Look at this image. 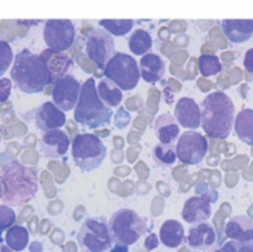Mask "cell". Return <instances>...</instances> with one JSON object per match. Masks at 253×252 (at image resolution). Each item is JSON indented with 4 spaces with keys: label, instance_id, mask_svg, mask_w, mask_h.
I'll list each match as a JSON object with an SVG mask.
<instances>
[{
    "label": "cell",
    "instance_id": "42",
    "mask_svg": "<svg viewBox=\"0 0 253 252\" xmlns=\"http://www.w3.org/2000/svg\"><path fill=\"white\" fill-rule=\"evenodd\" d=\"M251 242H252V246H253V237H252V241Z\"/></svg>",
    "mask_w": 253,
    "mask_h": 252
},
{
    "label": "cell",
    "instance_id": "36",
    "mask_svg": "<svg viewBox=\"0 0 253 252\" xmlns=\"http://www.w3.org/2000/svg\"><path fill=\"white\" fill-rule=\"evenodd\" d=\"M158 237L156 236V234H150L147 237H146V241H145V247L146 250H148V251H152V250H155L156 247L158 246Z\"/></svg>",
    "mask_w": 253,
    "mask_h": 252
},
{
    "label": "cell",
    "instance_id": "21",
    "mask_svg": "<svg viewBox=\"0 0 253 252\" xmlns=\"http://www.w3.org/2000/svg\"><path fill=\"white\" fill-rule=\"evenodd\" d=\"M155 133L161 143L170 145L179 138L180 128L177 120L169 113L161 114L155 121Z\"/></svg>",
    "mask_w": 253,
    "mask_h": 252
},
{
    "label": "cell",
    "instance_id": "34",
    "mask_svg": "<svg viewBox=\"0 0 253 252\" xmlns=\"http://www.w3.org/2000/svg\"><path fill=\"white\" fill-rule=\"evenodd\" d=\"M130 121H131L130 113H128L125 108L120 106L118 113L115 114V126L118 128H121V130H123V128H125L126 126L130 124Z\"/></svg>",
    "mask_w": 253,
    "mask_h": 252
},
{
    "label": "cell",
    "instance_id": "29",
    "mask_svg": "<svg viewBox=\"0 0 253 252\" xmlns=\"http://www.w3.org/2000/svg\"><path fill=\"white\" fill-rule=\"evenodd\" d=\"M99 25L103 27L104 30L109 32L111 36L121 37L125 36L126 34L132 30L133 25H135V21L131 19H124V20H109L104 19L99 21Z\"/></svg>",
    "mask_w": 253,
    "mask_h": 252
},
{
    "label": "cell",
    "instance_id": "23",
    "mask_svg": "<svg viewBox=\"0 0 253 252\" xmlns=\"http://www.w3.org/2000/svg\"><path fill=\"white\" fill-rule=\"evenodd\" d=\"M235 132L242 142L253 145V109H244L235 118Z\"/></svg>",
    "mask_w": 253,
    "mask_h": 252
},
{
    "label": "cell",
    "instance_id": "26",
    "mask_svg": "<svg viewBox=\"0 0 253 252\" xmlns=\"http://www.w3.org/2000/svg\"><path fill=\"white\" fill-rule=\"evenodd\" d=\"M30 234L22 225H12L5 234V244L14 252L24 251L29 245Z\"/></svg>",
    "mask_w": 253,
    "mask_h": 252
},
{
    "label": "cell",
    "instance_id": "5",
    "mask_svg": "<svg viewBox=\"0 0 253 252\" xmlns=\"http://www.w3.org/2000/svg\"><path fill=\"white\" fill-rule=\"evenodd\" d=\"M113 244H123L126 246L135 244L147 231L145 219L135 210L123 208L111 215L108 221Z\"/></svg>",
    "mask_w": 253,
    "mask_h": 252
},
{
    "label": "cell",
    "instance_id": "19",
    "mask_svg": "<svg viewBox=\"0 0 253 252\" xmlns=\"http://www.w3.org/2000/svg\"><path fill=\"white\" fill-rule=\"evenodd\" d=\"M141 78L147 83H156L163 78L166 73V63L157 53H147L141 57L138 64Z\"/></svg>",
    "mask_w": 253,
    "mask_h": 252
},
{
    "label": "cell",
    "instance_id": "9",
    "mask_svg": "<svg viewBox=\"0 0 253 252\" xmlns=\"http://www.w3.org/2000/svg\"><path fill=\"white\" fill-rule=\"evenodd\" d=\"M84 48L88 58L93 61L98 68L104 69L106 62L115 51V40L103 27H95L86 34Z\"/></svg>",
    "mask_w": 253,
    "mask_h": 252
},
{
    "label": "cell",
    "instance_id": "38",
    "mask_svg": "<svg viewBox=\"0 0 253 252\" xmlns=\"http://www.w3.org/2000/svg\"><path fill=\"white\" fill-rule=\"evenodd\" d=\"M110 252H130L128 251V246L123 244H115L110 249Z\"/></svg>",
    "mask_w": 253,
    "mask_h": 252
},
{
    "label": "cell",
    "instance_id": "24",
    "mask_svg": "<svg viewBox=\"0 0 253 252\" xmlns=\"http://www.w3.org/2000/svg\"><path fill=\"white\" fill-rule=\"evenodd\" d=\"M46 61L47 66H48L49 71H51L52 76L57 73V76L62 77L68 74V72L73 68V61L69 58L66 54H61L58 52L51 51V49H46L41 53ZM57 77V78H58Z\"/></svg>",
    "mask_w": 253,
    "mask_h": 252
},
{
    "label": "cell",
    "instance_id": "10",
    "mask_svg": "<svg viewBox=\"0 0 253 252\" xmlns=\"http://www.w3.org/2000/svg\"><path fill=\"white\" fill-rule=\"evenodd\" d=\"M76 39V27L68 19L47 20L43 29V40L48 49L54 52L67 51Z\"/></svg>",
    "mask_w": 253,
    "mask_h": 252
},
{
    "label": "cell",
    "instance_id": "25",
    "mask_svg": "<svg viewBox=\"0 0 253 252\" xmlns=\"http://www.w3.org/2000/svg\"><path fill=\"white\" fill-rule=\"evenodd\" d=\"M96 91L103 103L110 108L120 105V103L123 101V90L108 78H104L99 82Z\"/></svg>",
    "mask_w": 253,
    "mask_h": 252
},
{
    "label": "cell",
    "instance_id": "17",
    "mask_svg": "<svg viewBox=\"0 0 253 252\" xmlns=\"http://www.w3.org/2000/svg\"><path fill=\"white\" fill-rule=\"evenodd\" d=\"M187 245L195 251H205L216 244V232L214 226L209 222L195 224L189 229V234L185 237Z\"/></svg>",
    "mask_w": 253,
    "mask_h": 252
},
{
    "label": "cell",
    "instance_id": "12",
    "mask_svg": "<svg viewBox=\"0 0 253 252\" xmlns=\"http://www.w3.org/2000/svg\"><path fill=\"white\" fill-rule=\"evenodd\" d=\"M81 85L78 79L72 74L58 77L54 81L52 89V99L53 104L62 111L73 110L78 103Z\"/></svg>",
    "mask_w": 253,
    "mask_h": 252
},
{
    "label": "cell",
    "instance_id": "33",
    "mask_svg": "<svg viewBox=\"0 0 253 252\" xmlns=\"http://www.w3.org/2000/svg\"><path fill=\"white\" fill-rule=\"evenodd\" d=\"M221 252H253L252 242H239L229 240L222 245Z\"/></svg>",
    "mask_w": 253,
    "mask_h": 252
},
{
    "label": "cell",
    "instance_id": "11",
    "mask_svg": "<svg viewBox=\"0 0 253 252\" xmlns=\"http://www.w3.org/2000/svg\"><path fill=\"white\" fill-rule=\"evenodd\" d=\"M209 151L207 137L198 131H185L178 138L177 158L185 165H199Z\"/></svg>",
    "mask_w": 253,
    "mask_h": 252
},
{
    "label": "cell",
    "instance_id": "3",
    "mask_svg": "<svg viewBox=\"0 0 253 252\" xmlns=\"http://www.w3.org/2000/svg\"><path fill=\"white\" fill-rule=\"evenodd\" d=\"M10 74L16 88L26 94L41 93L52 82V73L43 57L27 48L16 54Z\"/></svg>",
    "mask_w": 253,
    "mask_h": 252
},
{
    "label": "cell",
    "instance_id": "1",
    "mask_svg": "<svg viewBox=\"0 0 253 252\" xmlns=\"http://www.w3.org/2000/svg\"><path fill=\"white\" fill-rule=\"evenodd\" d=\"M39 192V178L34 168L19 161L7 162L0 168V199L9 207H22Z\"/></svg>",
    "mask_w": 253,
    "mask_h": 252
},
{
    "label": "cell",
    "instance_id": "6",
    "mask_svg": "<svg viewBox=\"0 0 253 252\" xmlns=\"http://www.w3.org/2000/svg\"><path fill=\"white\" fill-rule=\"evenodd\" d=\"M74 165L83 172L99 168L106 157V147L95 133H78L72 142Z\"/></svg>",
    "mask_w": 253,
    "mask_h": 252
},
{
    "label": "cell",
    "instance_id": "13",
    "mask_svg": "<svg viewBox=\"0 0 253 252\" xmlns=\"http://www.w3.org/2000/svg\"><path fill=\"white\" fill-rule=\"evenodd\" d=\"M216 199V193L212 195H210L209 193H203L187 199L182 210L183 220H185L188 224L205 222L211 216V203Z\"/></svg>",
    "mask_w": 253,
    "mask_h": 252
},
{
    "label": "cell",
    "instance_id": "22",
    "mask_svg": "<svg viewBox=\"0 0 253 252\" xmlns=\"http://www.w3.org/2000/svg\"><path fill=\"white\" fill-rule=\"evenodd\" d=\"M160 239L165 246L177 249L185 242L184 227L178 220H166L161 226Z\"/></svg>",
    "mask_w": 253,
    "mask_h": 252
},
{
    "label": "cell",
    "instance_id": "40",
    "mask_svg": "<svg viewBox=\"0 0 253 252\" xmlns=\"http://www.w3.org/2000/svg\"><path fill=\"white\" fill-rule=\"evenodd\" d=\"M0 252H14L6 244H0Z\"/></svg>",
    "mask_w": 253,
    "mask_h": 252
},
{
    "label": "cell",
    "instance_id": "35",
    "mask_svg": "<svg viewBox=\"0 0 253 252\" xmlns=\"http://www.w3.org/2000/svg\"><path fill=\"white\" fill-rule=\"evenodd\" d=\"M11 81L9 78H0V101L4 103L11 94Z\"/></svg>",
    "mask_w": 253,
    "mask_h": 252
},
{
    "label": "cell",
    "instance_id": "15",
    "mask_svg": "<svg viewBox=\"0 0 253 252\" xmlns=\"http://www.w3.org/2000/svg\"><path fill=\"white\" fill-rule=\"evenodd\" d=\"M35 124L43 132L57 130L66 124V114L52 101H46L35 111Z\"/></svg>",
    "mask_w": 253,
    "mask_h": 252
},
{
    "label": "cell",
    "instance_id": "18",
    "mask_svg": "<svg viewBox=\"0 0 253 252\" xmlns=\"http://www.w3.org/2000/svg\"><path fill=\"white\" fill-rule=\"evenodd\" d=\"M221 29L226 39L234 43L249 41L253 36L252 19H226L221 21Z\"/></svg>",
    "mask_w": 253,
    "mask_h": 252
},
{
    "label": "cell",
    "instance_id": "14",
    "mask_svg": "<svg viewBox=\"0 0 253 252\" xmlns=\"http://www.w3.org/2000/svg\"><path fill=\"white\" fill-rule=\"evenodd\" d=\"M71 140L64 131L51 130L44 132L40 138V148L46 158H61L69 150Z\"/></svg>",
    "mask_w": 253,
    "mask_h": 252
},
{
    "label": "cell",
    "instance_id": "20",
    "mask_svg": "<svg viewBox=\"0 0 253 252\" xmlns=\"http://www.w3.org/2000/svg\"><path fill=\"white\" fill-rule=\"evenodd\" d=\"M225 234L234 241L251 242L253 237V220L247 215H237L231 217L225 225Z\"/></svg>",
    "mask_w": 253,
    "mask_h": 252
},
{
    "label": "cell",
    "instance_id": "37",
    "mask_svg": "<svg viewBox=\"0 0 253 252\" xmlns=\"http://www.w3.org/2000/svg\"><path fill=\"white\" fill-rule=\"evenodd\" d=\"M244 64L249 73H253V48H250L245 54Z\"/></svg>",
    "mask_w": 253,
    "mask_h": 252
},
{
    "label": "cell",
    "instance_id": "4",
    "mask_svg": "<svg viewBox=\"0 0 253 252\" xmlns=\"http://www.w3.org/2000/svg\"><path fill=\"white\" fill-rule=\"evenodd\" d=\"M113 114V109L99 98L94 78L86 79L81 85L78 103L74 108V120L84 127L93 130L108 126Z\"/></svg>",
    "mask_w": 253,
    "mask_h": 252
},
{
    "label": "cell",
    "instance_id": "16",
    "mask_svg": "<svg viewBox=\"0 0 253 252\" xmlns=\"http://www.w3.org/2000/svg\"><path fill=\"white\" fill-rule=\"evenodd\" d=\"M174 118L185 128L195 131L202 124V114L197 101L192 98H180L174 108Z\"/></svg>",
    "mask_w": 253,
    "mask_h": 252
},
{
    "label": "cell",
    "instance_id": "31",
    "mask_svg": "<svg viewBox=\"0 0 253 252\" xmlns=\"http://www.w3.org/2000/svg\"><path fill=\"white\" fill-rule=\"evenodd\" d=\"M14 53L12 48L6 41H0V77L6 73L9 67L11 66Z\"/></svg>",
    "mask_w": 253,
    "mask_h": 252
},
{
    "label": "cell",
    "instance_id": "27",
    "mask_svg": "<svg viewBox=\"0 0 253 252\" xmlns=\"http://www.w3.org/2000/svg\"><path fill=\"white\" fill-rule=\"evenodd\" d=\"M152 37L150 32L143 29H137L128 37V48L136 56H145L152 48Z\"/></svg>",
    "mask_w": 253,
    "mask_h": 252
},
{
    "label": "cell",
    "instance_id": "7",
    "mask_svg": "<svg viewBox=\"0 0 253 252\" xmlns=\"http://www.w3.org/2000/svg\"><path fill=\"white\" fill-rule=\"evenodd\" d=\"M105 78L113 82L121 90H132L140 82L138 63L130 54L114 52L103 69Z\"/></svg>",
    "mask_w": 253,
    "mask_h": 252
},
{
    "label": "cell",
    "instance_id": "2",
    "mask_svg": "<svg viewBox=\"0 0 253 252\" xmlns=\"http://www.w3.org/2000/svg\"><path fill=\"white\" fill-rule=\"evenodd\" d=\"M200 126L208 136L215 140H225L230 136L235 123V105L224 91H212L205 96L200 106Z\"/></svg>",
    "mask_w": 253,
    "mask_h": 252
},
{
    "label": "cell",
    "instance_id": "32",
    "mask_svg": "<svg viewBox=\"0 0 253 252\" xmlns=\"http://www.w3.org/2000/svg\"><path fill=\"white\" fill-rule=\"evenodd\" d=\"M16 214L9 205H0V230H6L14 225Z\"/></svg>",
    "mask_w": 253,
    "mask_h": 252
},
{
    "label": "cell",
    "instance_id": "41",
    "mask_svg": "<svg viewBox=\"0 0 253 252\" xmlns=\"http://www.w3.org/2000/svg\"><path fill=\"white\" fill-rule=\"evenodd\" d=\"M2 242V232H1V230H0V244H1Z\"/></svg>",
    "mask_w": 253,
    "mask_h": 252
},
{
    "label": "cell",
    "instance_id": "28",
    "mask_svg": "<svg viewBox=\"0 0 253 252\" xmlns=\"http://www.w3.org/2000/svg\"><path fill=\"white\" fill-rule=\"evenodd\" d=\"M152 158L156 166L162 168L170 167L177 160V152H175V145H166V143H157L152 150Z\"/></svg>",
    "mask_w": 253,
    "mask_h": 252
},
{
    "label": "cell",
    "instance_id": "39",
    "mask_svg": "<svg viewBox=\"0 0 253 252\" xmlns=\"http://www.w3.org/2000/svg\"><path fill=\"white\" fill-rule=\"evenodd\" d=\"M203 252H221V250H220V247L215 244V245H212L210 249L205 250V251H203Z\"/></svg>",
    "mask_w": 253,
    "mask_h": 252
},
{
    "label": "cell",
    "instance_id": "8",
    "mask_svg": "<svg viewBox=\"0 0 253 252\" xmlns=\"http://www.w3.org/2000/svg\"><path fill=\"white\" fill-rule=\"evenodd\" d=\"M77 241L84 252L109 251L113 247V240L106 217H86L77 234Z\"/></svg>",
    "mask_w": 253,
    "mask_h": 252
},
{
    "label": "cell",
    "instance_id": "30",
    "mask_svg": "<svg viewBox=\"0 0 253 252\" xmlns=\"http://www.w3.org/2000/svg\"><path fill=\"white\" fill-rule=\"evenodd\" d=\"M222 64L220 58L214 54H202L199 57V71L204 77L216 76L221 72Z\"/></svg>",
    "mask_w": 253,
    "mask_h": 252
}]
</instances>
